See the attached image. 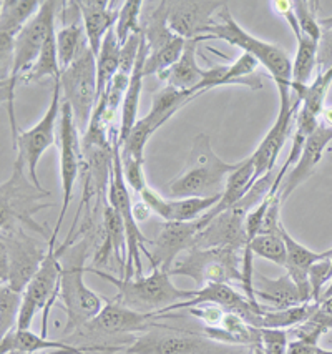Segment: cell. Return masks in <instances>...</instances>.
Instances as JSON below:
<instances>
[{
  "instance_id": "cell-1",
  "label": "cell",
  "mask_w": 332,
  "mask_h": 354,
  "mask_svg": "<svg viewBox=\"0 0 332 354\" xmlns=\"http://www.w3.org/2000/svg\"><path fill=\"white\" fill-rule=\"evenodd\" d=\"M81 236L75 245L64 254L67 265L61 268L59 299L64 301V310L67 313L64 336H70L85 324L90 323L104 310L105 298L98 296L85 285L84 274L87 273V257L90 250H95L98 240V230L90 225H81Z\"/></svg>"
},
{
  "instance_id": "cell-2",
  "label": "cell",
  "mask_w": 332,
  "mask_h": 354,
  "mask_svg": "<svg viewBox=\"0 0 332 354\" xmlns=\"http://www.w3.org/2000/svg\"><path fill=\"white\" fill-rule=\"evenodd\" d=\"M243 160L228 163L215 153L206 133L196 135L184 170L166 185V198L183 200L193 196L223 195L228 176L241 167Z\"/></svg>"
},
{
  "instance_id": "cell-3",
  "label": "cell",
  "mask_w": 332,
  "mask_h": 354,
  "mask_svg": "<svg viewBox=\"0 0 332 354\" xmlns=\"http://www.w3.org/2000/svg\"><path fill=\"white\" fill-rule=\"evenodd\" d=\"M198 40L199 42H203V40H223V42L241 48L244 53H251L254 59L271 73L274 84L277 85L280 98L291 97L289 90L293 85V60L280 45L264 42V40L248 34L233 19L226 3L216 14V20L213 22V26L208 27Z\"/></svg>"
},
{
  "instance_id": "cell-4",
  "label": "cell",
  "mask_w": 332,
  "mask_h": 354,
  "mask_svg": "<svg viewBox=\"0 0 332 354\" xmlns=\"http://www.w3.org/2000/svg\"><path fill=\"white\" fill-rule=\"evenodd\" d=\"M162 319H171L170 313H138L115 299H108L104 310L84 328L73 333L72 337L87 339L85 346H101L113 353H120Z\"/></svg>"
},
{
  "instance_id": "cell-5",
  "label": "cell",
  "mask_w": 332,
  "mask_h": 354,
  "mask_svg": "<svg viewBox=\"0 0 332 354\" xmlns=\"http://www.w3.org/2000/svg\"><path fill=\"white\" fill-rule=\"evenodd\" d=\"M26 173L28 171L23 160L15 156L10 178L0 187V230H30L43 236L48 243L52 233H48V230L35 220V215L43 208L53 207V203H47L52 193L37 188L32 180L27 178Z\"/></svg>"
},
{
  "instance_id": "cell-6",
  "label": "cell",
  "mask_w": 332,
  "mask_h": 354,
  "mask_svg": "<svg viewBox=\"0 0 332 354\" xmlns=\"http://www.w3.org/2000/svg\"><path fill=\"white\" fill-rule=\"evenodd\" d=\"M60 6L61 2H57V0H43L39 14L22 28V32L15 39L14 67H12L10 77L6 82H2V102L7 105V115H9L12 140L14 142L17 140L20 131L17 120H15L14 109L15 90L20 85L22 77L34 67L50 32L55 30Z\"/></svg>"
},
{
  "instance_id": "cell-7",
  "label": "cell",
  "mask_w": 332,
  "mask_h": 354,
  "mask_svg": "<svg viewBox=\"0 0 332 354\" xmlns=\"http://www.w3.org/2000/svg\"><path fill=\"white\" fill-rule=\"evenodd\" d=\"M87 271L112 283L118 290L112 299L138 313H163L173 304L188 301L195 296V290L176 288L171 274L165 271H151L148 277L140 278H115L92 266H88Z\"/></svg>"
},
{
  "instance_id": "cell-8",
  "label": "cell",
  "mask_w": 332,
  "mask_h": 354,
  "mask_svg": "<svg viewBox=\"0 0 332 354\" xmlns=\"http://www.w3.org/2000/svg\"><path fill=\"white\" fill-rule=\"evenodd\" d=\"M81 236V232H73L70 230L61 245H57V238H50L47 243L48 253L45 261L37 271V274L28 283L23 291L22 310L19 315L17 329H30L34 323L35 315L42 311V335L47 337V319L50 310L55 306L60 293V274L64 266L60 265V259L67 253V250L77 243Z\"/></svg>"
},
{
  "instance_id": "cell-9",
  "label": "cell",
  "mask_w": 332,
  "mask_h": 354,
  "mask_svg": "<svg viewBox=\"0 0 332 354\" xmlns=\"http://www.w3.org/2000/svg\"><path fill=\"white\" fill-rule=\"evenodd\" d=\"M236 346H228L190 328H175L158 321L125 349L126 354H229Z\"/></svg>"
},
{
  "instance_id": "cell-10",
  "label": "cell",
  "mask_w": 332,
  "mask_h": 354,
  "mask_svg": "<svg viewBox=\"0 0 332 354\" xmlns=\"http://www.w3.org/2000/svg\"><path fill=\"white\" fill-rule=\"evenodd\" d=\"M243 251L231 248L193 246L176 261L171 274L193 278L198 288L211 283H243Z\"/></svg>"
},
{
  "instance_id": "cell-11",
  "label": "cell",
  "mask_w": 332,
  "mask_h": 354,
  "mask_svg": "<svg viewBox=\"0 0 332 354\" xmlns=\"http://www.w3.org/2000/svg\"><path fill=\"white\" fill-rule=\"evenodd\" d=\"M48 253L34 240L27 230L2 232L0 236V285H10L17 291H26L28 283L40 270Z\"/></svg>"
},
{
  "instance_id": "cell-12",
  "label": "cell",
  "mask_w": 332,
  "mask_h": 354,
  "mask_svg": "<svg viewBox=\"0 0 332 354\" xmlns=\"http://www.w3.org/2000/svg\"><path fill=\"white\" fill-rule=\"evenodd\" d=\"M64 102L70 105L80 133H87L98 100L97 55L90 45L84 47L73 64L60 75Z\"/></svg>"
},
{
  "instance_id": "cell-13",
  "label": "cell",
  "mask_w": 332,
  "mask_h": 354,
  "mask_svg": "<svg viewBox=\"0 0 332 354\" xmlns=\"http://www.w3.org/2000/svg\"><path fill=\"white\" fill-rule=\"evenodd\" d=\"M199 95L191 92H182L173 86H165L159 92L155 93L153 104H151L150 112L145 117L140 118L135 123L133 130L130 131L128 138L121 145V156L123 158H135V160H145V147L151 138V135L157 131L163 123L170 120L173 115L182 110L184 105L198 98Z\"/></svg>"
},
{
  "instance_id": "cell-14",
  "label": "cell",
  "mask_w": 332,
  "mask_h": 354,
  "mask_svg": "<svg viewBox=\"0 0 332 354\" xmlns=\"http://www.w3.org/2000/svg\"><path fill=\"white\" fill-rule=\"evenodd\" d=\"M60 93V80H55L53 82L52 100L47 112L43 113V117L40 118V122L37 123L34 129L20 130L17 140L14 142V148L15 151H17V156H20V158L23 160V163H26L32 183H34L37 188H40V190H45V188L39 180L37 165H39L40 158H42L45 151L55 145V140L59 138L57 137V122H59V117L61 113Z\"/></svg>"
},
{
  "instance_id": "cell-15",
  "label": "cell",
  "mask_w": 332,
  "mask_h": 354,
  "mask_svg": "<svg viewBox=\"0 0 332 354\" xmlns=\"http://www.w3.org/2000/svg\"><path fill=\"white\" fill-rule=\"evenodd\" d=\"M59 150H60V176H61V205L60 215L57 220L55 228L52 232V238H59V230L67 216L68 207L72 203V193L75 188L77 178L81 170V142L80 131L77 127L75 118L70 105L61 100L60 113V130H59Z\"/></svg>"
},
{
  "instance_id": "cell-16",
  "label": "cell",
  "mask_w": 332,
  "mask_h": 354,
  "mask_svg": "<svg viewBox=\"0 0 332 354\" xmlns=\"http://www.w3.org/2000/svg\"><path fill=\"white\" fill-rule=\"evenodd\" d=\"M196 233V221H165L157 238L148 245L150 250L145 253L151 271H165L171 274L176 258L195 246Z\"/></svg>"
},
{
  "instance_id": "cell-17",
  "label": "cell",
  "mask_w": 332,
  "mask_h": 354,
  "mask_svg": "<svg viewBox=\"0 0 332 354\" xmlns=\"http://www.w3.org/2000/svg\"><path fill=\"white\" fill-rule=\"evenodd\" d=\"M249 213L251 212L241 203L219 213L196 233L195 246L196 248H231L244 253L248 246L246 216Z\"/></svg>"
},
{
  "instance_id": "cell-18",
  "label": "cell",
  "mask_w": 332,
  "mask_h": 354,
  "mask_svg": "<svg viewBox=\"0 0 332 354\" xmlns=\"http://www.w3.org/2000/svg\"><path fill=\"white\" fill-rule=\"evenodd\" d=\"M223 2L211 0H179L168 2V27L183 40L199 39L213 26V15L223 9Z\"/></svg>"
},
{
  "instance_id": "cell-19",
  "label": "cell",
  "mask_w": 332,
  "mask_h": 354,
  "mask_svg": "<svg viewBox=\"0 0 332 354\" xmlns=\"http://www.w3.org/2000/svg\"><path fill=\"white\" fill-rule=\"evenodd\" d=\"M280 113L273 129L266 133L260 147L251 155L254 170H256V180L273 171L277 156L284 148V143L293 130V120L296 118L299 110V102H291L289 98H280Z\"/></svg>"
},
{
  "instance_id": "cell-20",
  "label": "cell",
  "mask_w": 332,
  "mask_h": 354,
  "mask_svg": "<svg viewBox=\"0 0 332 354\" xmlns=\"http://www.w3.org/2000/svg\"><path fill=\"white\" fill-rule=\"evenodd\" d=\"M221 198L218 196H193V198L171 200L162 193L146 187L140 193V200L145 201L151 213L158 215L165 221H196L216 207Z\"/></svg>"
},
{
  "instance_id": "cell-21",
  "label": "cell",
  "mask_w": 332,
  "mask_h": 354,
  "mask_svg": "<svg viewBox=\"0 0 332 354\" xmlns=\"http://www.w3.org/2000/svg\"><path fill=\"white\" fill-rule=\"evenodd\" d=\"M332 142V127H327L326 123L321 122V125L315 129V131L306 140V145L302 148V153L299 156L297 163L291 168L288 176L284 178L281 187V200H288L289 195L301 187L302 183L309 178L315 171L318 165L321 163L324 151Z\"/></svg>"
},
{
  "instance_id": "cell-22",
  "label": "cell",
  "mask_w": 332,
  "mask_h": 354,
  "mask_svg": "<svg viewBox=\"0 0 332 354\" xmlns=\"http://www.w3.org/2000/svg\"><path fill=\"white\" fill-rule=\"evenodd\" d=\"M40 351H77V353H106L113 354L112 349L101 348V346H75L67 341H55L35 335L30 329H12L10 333L2 336L0 341V354L12 353H27L34 354Z\"/></svg>"
},
{
  "instance_id": "cell-23",
  "label": "cell",
  "mask_w": 332,
  "mask_h": 354,
  "mask_svg": "<svg viewBox=\"0 0 332 354\" xmlns=\"http://www.w3.org/2000/svg\"><path fill=\"white\" fill-rule=\"evenodd\" d=\"M79 7L87 42L93 53L98 55L106 34L117 26L121 3L108 0H79Z\"/></svg>"
},
{
  "instance_id": "cell-24",
  "label": "cell",
  "mask_w": 332,
  "mask_h": 354,
  "mask_svg": "<svg viewBox=\"0 0 332 354\" xmlns=\"http://www.w3.org/2000/svg\"><path fill=\"white\" fill-rule=\"evenodd\" d=\"M253 295L256 301L261 299L266 310H288V308L304 304L301 291L288 273L276 279L264 277L261 273H254Z\"/></svg>"
},
{
  "instance_id": "cell-25",
  "label": "cell",
  "mask_w": 332,
  "mask_h": 354,
  "mask_svg": "<svg viewBox=\"0 0 332 354\" xmlns=\"http://www.w3.org/2000/svg\"><path fill=\"white\" fill-rule=\"evenodd\" d=\"M198 44L199 40H186L184 50L171 68H168L165 73H162L158 78L166 82L168 86H173L182 92H191L196 95H202L199 85L203 84L206 77V68H202L198 64Z\"/></svg>"
},
{
  "instance_id": "cell-26",
  "label": "cell",
  "mask_w": 332,
  "mask_h": 354,
  "mask_svg": "<svg viewBox=\"0 0 332 354\" xmlns=\"http://www.w3.org/2000/svg\"><path fill=\"white\" fill-rule=\"evenodd\" d=\"M256 182H257L256 170H254L253 158L249 156V158L243 160V163H241V167L237 168L236 171H233L231 175L228 176L226 187H224L223 195H221V198L218 203H216V207L211 208L210 212H208L206 215H203L199 220H196V223H198V232L203 228V226L210 223L213 218L218 216L219 213L236 207V205L240 203L246 195H248L249 190L253 188V185Z\"/></svg>"
},
{
  "instance_id": "cell-27",
  "label": "cell",
  "mask_w": 332,
  "mask_h": 354,
  "mask_svg": "<svg viewBox=\"0 0 332 354\" xmlns=\"http://www.w3.org/2000/svg\"><path fill=\"white\" fill-rule=\"evenodd\" d=\"M148 59V45H146L145 37L141 35V45L140 52H138L137 64H135L133 72L130 75L128 88H126L125 100H123L121 113H120V129H118V143L120 147L125 143V140L128 138L130 131L133 130L135 123L138 118V106H140V97H141V88H143V78H145V62Z\"/></svg>"
},
{
  "instance_id": "cell-28",
  "label": "cell",
  "mask_w": 332,
  "mask_h": 354,
  "mask_svg": "<svg viewBox=\"0 0 332 354\" xmlns=\"http://www.w3.org/2000/svg\"><path fill=\"white\" fill-rule=\"evenodd\" d=\"M0 34L17 37L22 28L39 14V0H2L0 2Z\"/></svg>"
},
{
  "instance_id": "cell-29",
  "label": "cell",
  "mask_w": 332,
  "mask_h": 354,
  "mask_svg": "<svg viewBox=\"0 0 332 354\" xmlns=\"http://www.w3.org/2000/svg\"><path fill=\"white\" fill-rule=\"evenodd\" d=\"M121 60V44L115 34V28L106 34L101 42V48L97 55V84H98V98L108 90L115 75L120 70Z\"/></svg>"
},
{
  "instance_id": "cell-30",
  "label": "cell",
  "mask_w": 332,
  "mask_h": 354,
  "mask_svg": "<svg viewBox=\"0 0 332 354\" xmlns=\"http://www.w3.org/2000/svg\"><path fill=\"white\" fill-rule=\"evenodd\" d=\"M61 75L59 48H57V30H52L48 39L45 40L42 52L26 75L22 77L20 84H35V82L43 80V78H53V82L59 80Z\"/></svg>"
},
{
  "instance_id": "cell-31",
  "label": "cell",
  "mask_w": 332,
  "mask_h": 354,
  "mask_svg": "<svg viewBox=\"0 0 332 354\" xmlns=\"http://www.w3.org/2000/svg\"><path fill=\"white\" fill-rule=\"evenodd\" d=\"M332 84V67L326 72H319L314 82L309 85H291V88L296 92V100L301 104V109L307 110L309 113L321 118L326 102L327 92H329Z\"/></svg>"
},
{
  "instance_id": "cell-32",
  "label": "cell",
  "mask_w": 332,
  "mask_h": 354,
  "mask_svg": "<svg viewBox=\"0 0 332 354\" xmlns=\"http://www.w3.org/2000/svg\"><path fill=\"white\" fill-rule=\"evenodd\" d=\"M319 303H304L288 310H266L262 315L261 329H288L306 323L313 316Z\"/></svg>"
},
{
  "instance_id": "cell-33",
  "label": "cell",
  "mask_w": 332,
  "mask_h": 354,
  "mask_svg": "<svg viewBox=\"0 0 332 354\" xmlns=\"http://www.w3.org/2000/svg\"><path fill=\"white\" fill-rule=\"evenodd\" d=\"M297 40V53L293 62V85H309L313 72L318 67L319 42L301 35Z\"/></svg>"
},
{
  "instance_id": "cell-34",
  "label": "cell",
  "mask_w": 332,
  "mask_h": 354,
  "mask_svg": "<svg viewBox=\"0 0 332 354\" xmlns=\"http://www.w3.org/2000/svg\"><path fill=\"white\" fill-rule=\"evenodd\" d=\"M22 303V291H17L6 283L0 285V331H2V336L17 328Z\"/></svg>"
},
{
  "instance_id": "cell-35",
  "label": "cell",
  "mask_w": 332,
  "mask_h": 354,
  "mask_svg": "<svg viewBox=\"0 0 332 354\" xmlns=\"http://www.w3.org/2000/svg\"><path fill=\"white\" fill-rule=\"evenodd\" d=\"M141 0H126V2L121 3L120 15H118L117 26H115V34H117L118 42L121 45H125L126 40L133 34H140L141 32Z\"/></svg>"
},
{
  "instance_id": "cell-36",
  "label": "cell",
  "mask_w": 332,
  "mask_h": 354,
  "mask_svg": "<svg viewBox=\"0 0 332 354\" xmlns=\"http://www.w3.org/2000/svg\"><path fill=\"white\" fill-rule=\"evenodd\" d=\"M293 6L302 35L309 37V39L319 42L322 37V28L319 26V19L315 17L314 7L318 6V3L307 2V0H297V2H293Z\"/></svg>"
},
{
  "instance_id": "cell-37",
  "label": "cell",
  "mask_w": 332,
  "mask_h": 354,
  "mask_svg": "<svg viewBox=\"0 0 332 354\" xmlns=\"http://www.w3.org/2000/svg\"><path fill=\"white\" fill-rule=\"evenodd\" d=\"M332 278V257H327L321 261L314 263L309 270L311 293H313V303H321L326 283H331Z\"/></svg>"
},
{
  "instance_id": "cell-38",
  "label": "cell",
  "mask_w": 332,
  "mask_h": 354,
  "mask_svg": "<svg viewBox=\"0 0 332 354\" xmlns=\"http://www.w3.org/2000/svg\"><path fill=\"white\" fill-rule=\"evenodd\" d=\"M289 336L286 329H261V346L264 354H286Z\"/></svg>"
},
{
  "instance_id": "cell-39",
  "label": "cell",
  "mask_w": 332,
  "mask_h": 354,
  "mask_svg": "<svg viewBox=\"0 0 332 354\" xmlns=\"http://www.w3.org/2000/svg\"><path fill=\"white\" fill-rule=\"evenodd\" d=\"M143 162H145V160L121 158L123 175H125L126 183H128L131 190L138 193V195L148 187V183H146V178H145V171H143Z\"/></svg>"
},
{
  "instance_id": "cell-40",
  "label": "cell",
  "mask_w": 332,
  "mask_h": 354,
  "mask_svg": "<svg viewBox=\"0 0 332 354\" xmlns=\"http://www.w3.org/2000/svg\"><path fill=\"white\" fill-rule=\"evenodd\" d=\"M319 72H326L332 67V28L322 30V37L318 47Z\"/></svg>"
},
{
  "instance_id": "cell-41",
  "label": "cell",
  "mask_w": 332,
  "mask_h": 354,
  "mask_svg": "<svg viewBox=\"0 0 332 354\" xmlns=\"http://www.w3.org/2000/svg\"><path fill=\"white\" fill-rule=\"evenodd\" d=\"M271 7L277 12V14L286 19L291 30H293V34L296 35V39H299V37L302 35V32L301 28H299V22L296 17V12H294L293 2H289V0H276V2H271Z\"/></svg>"
},
{
  "instance_id": "cell-42",
  "label": "cell",
  "mask_w": 332,
  "mask_h": 354,
  "mask_svg": "<svg viewBox=\"0 0 332 354\" xmlns=\"http://www.w3.org/2000/svg\"><path fill=\"white\" fill-rule=\"evenodd\" d=\"M318 349L319 346L302 343V341H296V339H289L288 351H286V354H318Z\"/></svg>"
},
{
  "instance_id": "cell-43",
  "label": "cell",
  "mask_w": 332,
  "mask_h": 354,
  "mask_svg": "<svg viewBox=\"0 0 332 354\" xmlns=\"http://www.w3.org/2000/svg\"><path fill=\"white\" fill-rule=\"evenodd\" d=\"M150 215H151V209L148 208V205H146L145 201L140 200L138 203L133 205V216L138 223H140V221L148 220Z\"/></svg>"
},
{
  "instance_id": "cell-44",
  "label": "cell",
  "mask_w": 332,
  "mask_h": 354,
  "mask_svg": "<svg viewBox=\"0 0 332 354\" xmlns=\"http://www.w3.org/2000/svg\"><path fill=\"white\" fill-rule=\"evenodd\" d=\"M321 122L327 127H332V106H326L321 113Z\"/></svg>"
},
{
  "instance_id": "cell-45",
  "label": "cell",
  "mask_w": 332,
  "mask_h": 354,
  "mask_svg": "<svg viewBox=\"0 0 332 354\" xmlns=\"http://www.w3.org/2000/svg\"><path fill=\"white\" fill-rule=\"evenodd\" d=\"M319 308H321L324 313H327V315L332 316V296H331V298L322 299V301L319 303Z\"/></svg>"
},
{
  "instance_id": "cell-46",
  "label": "cell",
  "mask_w": 332,
  "mask_h": 354,
  "mask_svg": "<svg viewBox=\"0 0 332 354\" xmlns=\"http://www.w3.org/2000/svg\"><path fill=\"white\" fill-rule=\"evenodd\" d=\"M319 26H321L322 30H327V28H332V17H329V19H321V20H319Z\"/></svg>"
},
{
  "instance_id": "cell-47",
  "label": "cell",
  "mask_w": 332,
  "mask_h": 354,
  "mask_svg": "<svg viewBox=\"0 0 332 354\" xmlns=\"http://www.w3.org/2000/svg\"><path fill=\"white\" fill-rule=\"evenodd\" d=\"M332 296V278H331V283H329V286L326 288V290H324V295H322V299H326V298H331ZM321 299V301H322Z\"/></svg>"
},
{
  "instance_id": "cell-48",
  "label": "cell",
  "mask_w": 332,
  "mask_h": 354,
  "mask_svg": "<svg viewBox=\"0 0 332 354\" xmlns=\"http://www.w3.org/2000/svg\"><path fill=\"white\" fill-rule=\"evenodd\" d=\"M253 354H264V353H262L261 348H254L253 349Z\"/></svg>"
},
{
  "instance_id": "cell-49",
  "label": "cell",
  "mask_w": 332,
  "mask_h": 354,
  "mask_svg": "<svg viewBox=\"0 0 332 354\" xmlns=\"http://www.w3.org/2000/svg\"><path fill=\"white\" fill-rule=\"evenodd\" d=\"M331 251H332V248H331Z\"/></svg>"
}]
</instances>
